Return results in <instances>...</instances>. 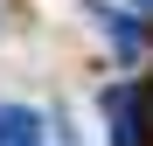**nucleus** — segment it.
I'll use <instances>...</instances> for the list:
<instances>
[{"instance_id": "1", "label": "nucleus", "mask_w": 153, "mask_h": 146, "mask_svg": "<svg viewBox=\"0 0 153 146\" xmlns=\"http://www.w3.org/2000/svg\"><path fill=\"white\" fill-rule=\"evenodd\" d=\"M146 97H139V84H118L111 97H105V139L111 146H146Z\"/></svg>"}, {"instance_id": "2", "label": "nucleus", "mask_w": 153, "mask_h": 146, "mask_svg": "<svg viewBox=\"0 0 153 146\" xmlns=\"http://www.w3.org/2000/svg\"><path fill=\"white\" fill-rule=\"evenodd\" d=\"M0 146H42V111L35 104H0Z\"/></svg>"}, {"instance_id": "3", "label": "nucleus", "mask_w": 153, "mask_h": 146, "mask_svg": "<svg viewBox=\"0 0 153 146\" xmlns=\"http://www.w3.org/2000/svg\"><path fill=\"white\" fill-rule=\"evenodd\" d=\"M139 97H146V125H153V84H146V90H139Z\"/></svg>"}]
</instances>
